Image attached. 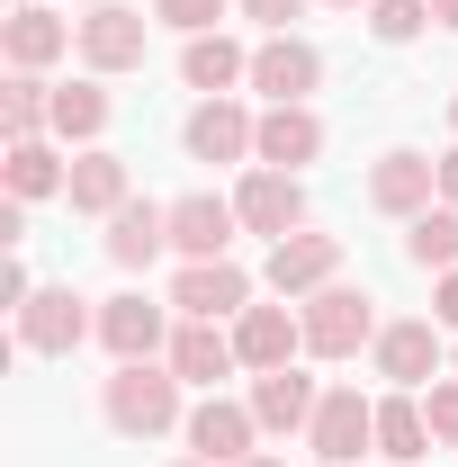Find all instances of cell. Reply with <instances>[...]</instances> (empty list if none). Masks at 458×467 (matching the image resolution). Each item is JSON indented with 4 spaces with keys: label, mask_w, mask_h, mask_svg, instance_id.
Returning <instances> with one entry per match:
<instances>
[{
    "label": "cell",
    "mask_w": 458,
    "mask_h": 467,
    "mask_svg": "<svg viewBox=\"0 0 458 467\" xmlns=\"http://www.w3.org/2000/svg\"><path fill=\"white\" fill-rule=\"evenodd\" d=\"M109 422L126 441H162L180 422V368H153V359H117L109 378Z\"/></svg>",
    "instance_id": "1"
},
{
    "label": "cell",
    "mask_w": 458,
    "mask_h": 467,
    "mask_svg": "<svg viewBox=\"0 0 458 467\" xmlns=\"http://www.w3.org/2000/svg\"><path fill=\"white\" fill-rule=\"evenodd\" d=\"M359 342H378V315L359 288H315L306 296V350L315 359H350Z\"/></svg>",
    "instance_id": "2"
},
{
    "label": "cell",
    "mask_w": 458,
    "mask_h": 467,
    "mask_svg": "<svg viewBox=\"0 0 458 467\" xmlns=\"http://www.w3.org/2000/svg\"><path fill=\"white\" fill-rule=\"evenodd\" d=\"M306 441H315L324 467H350L359 450H378V405H369L359 387H333V396L315 405V422H306Z\"/></svg>",
    "instance_id": "3"
},
{
    "label": "cell",
    "mask_w": 458,
    "mask_h": 467,
    "mask_svg": "<svg viewBox=\"0 0 458 467\" xmlns=\"http://www.w3.org/2000/svg\"><path fill=\"white\" fill-rule=\"evenodd\" d=\"M234 216H243L252 234H270V243L306 234V189H297V171H270V162H261V171L234 189Z\"/></svg>",
    "instance_id": "4"
},
{
    "label": "cell",
    "mask_w": 458,
    "mask_h": 467,
    "mask_svg": "<svg viewBox=\"0 0 458 467\" xmlns=\"http://www.w3.org/2000/svg\"><path fill=\"white\" fill-rule=\"evenodd\" d=\"M144 27H153L144 9L99 0V9L81 18V63H90V72H135V63H144Z\"/></svg>",
    "instance_id": "5"
},
{
    "label": "cell",
    "mask_w": 458,
    "mask_h": 467,
    "mask_svg": "<svg viewBox=\"0 0 458 467\" xmlns=\"http://www.w3.org/2000/svg\"><path fill=\"white\" fill-rule=\"evenodd\" d=\"M172 306L189 315V324H225V315L252 306V279H243L234 261H189V270H180V288H172Z\"/></svg>",
    "instance_id": "6"
},
{
    "label": "cell",
    "mask_w": 458,
    "mask_h": 467,
    "mask_svg": "<svg viewBox=\"0 0 458 467\" xmlns=\"http://www.w3.org/2000/svg\"><path fill=\"white\" fill-rule=\"evenodd\" d=\"M234 350H243V368H287V359L306 350V315H287V306H243V315H234Z\"/></svg>",
    "instance_id": "7"
},
{
    "label": "cell",
    "mask_w": 458,
    "mask_h": 467,
    "mask_svg": "<svg viewBox=\"0 0 458 467\" xmlns=\"http://www.w3.org/2000/svg\"><path fill=\"white\" fill-rule=\"evenodd\" d=\"M315 81H324V55H315L306 36H270V46L252 55V90H270V109H297Z\"/></svg>",
    "instance_id": "8"
},
{
    "label": "cell",
    "mask_w": 458,
    "mask_h": 467,
    "mask_svg": "<svg viewBox=\"0 0 458 467\" xmlns=\"http://www.w3.org/2000/svg\"><path fill=\"white\" fill-rule=\"evenodd\" d=\"M81 333H90V315H81V296H72V288H36L27 306H18V350H46V359H63Z\"/></svg>",
    "instance_id": "9"
},
{
    "label": "cell",
    "mask_w": 458,
    "mask_h": 467,
    "mask_svg": "<svg viewBox=\"0 0 458 467\" xmlns=\"http://www.w3.org/2000/svg\"><path fill=\"white\" fill-rule=\"evenodd\" d=\"M333 270H342V243H333V234H287V243H270V288L279 296L333 288Z\"/></svg>",
    "instance_id": "10"
},
{
    "label": "cell",
    "mask_w": 458,
    "mask_h": 467,
    "mask_svg": "<svg viewBox=\"0 0 458 467\" xmlns=\"http://www.w3.org/2000/svg\"><path fill=\"white\" fill-rule=\"evenodd\" d=\"M252 431H261V413H252V405H225V396H207V405L189 413V450H198L207 467L252 459Z\"/></svg>",
    "instance_id": "11"
},
{
    "label": "cell",
    "mask_w": 458,
    "mask_h": 467,
    "mask_svg": "<svg viewBox=\"0 0 458 467\" xmlns=\"http://www.w3.org/2000/svg\"><path fill=\"white\" fill-rule=\"evenodd\" d=\"M180 144H189V162H243V153L261 144V126L234 109V99H207V109L180 126Z\"/></svg>",
    "instance_id": "12"
},
{
    "label": "cell",
    "mask_w": 458,
    "mask_h": 467,
    "mask_svg": "<svg viewBox=\"0 0 458 467\" xmlns=\"http://www.w3.org/2000/svg\"><path fill=\"white\" fill-rule=\"evenodd\" d=\"M432 189H441V162H422V153H387V162L369 171V207H378V216H422Z\"/></svg>",
    "instance_id": "13"
},
{
    "label": "cell",
    "mask_w": 458,
    "mask_h": 467,
    "mask_svg": "<svg viewBox=\"0 0 458 467\" xmlns=\"http://www.w3.org/2000/svg\"><path fill=\"white\" fill-rule=\"evenodd\" d=\"M0 46H9V63H18V72H46L55 55H72V46H81V27H63L55 9H9V18H0Z\"/></svg>",
    "instance_id": "14"
},
{
    "label": "cell",
    "mask_w": 458,
    "mask_h": 467,
    "mask_svg": "<svg viewBox=\"0 0 458 467\" xmlns=\"http://www.w3.org/2000/svg\"><path fill=\"white\" fill-rule=\"evenodd\" d=\"M162 243H172V207H153V198H126L109 216V261L117 270H153Z\"/></svg>",
    "instance_id": "15"
},
{
    "label": "cell",
    "mask_w": 458,
    "mask_h": 467,
    "mask_svg": "<svg viewBox=\"0 0 458 467\" xmlns=\"http://www.w3.org/2000/svg\"><path fill=\"white\" fill-rule=\"evenodd\" d=\"M252 153H261L270 171H297V162H315V153H324V117L306 109V99H297V109H270V117H261V144H252Z\"/></svg>",
    "instance_id": "16"
},
{
    "label": "cell",
    "mask_w": 458,
    "mask_h": 467,
    "mask_svg": "<svg viewBox=\"0 0 458 467\" xmlns=\"http://www.w3.org/2000/svg\"><path fill=\"white\" fill-rule=\"evenodd\" d=\"M378 378L432 387V378H441V333H432V324H387V333H378Z\"/></svg>",
    "instance_id": "17"
},
{
    "label": "cell",
    "mask_w": 458,
    "mask_h": 467,
    "mask_svg": "<svg viewBox=\"0 0 458 467\" xmlns=\"http://www.w3.org/2000/svg\"><path fill=\"white\" fill-rule=\"evenodd\" d=\"M315 378H297V368H261L252 378V413H261V431H306L315 422Z\"/></svg>",
    "instance_id": "18"
},
{
    "label": "cell",
    "mask_w": 458,
    "mask_h": 467,
    "mask_svg": "<svg viewBox=\"0 0 458 467\" xmlns=\"http://www.w3.org/2000/svg\"><path fill=\"white\" fill-rule=\"evenodd\" d=\"M234 198H180L172 207V243L189 252V261H225V243H234Z\"/></svg>",
    "instance_id": "19"
},
{
    "label": "cell",
    "mask_w": 458,
    "mask_h": 467,
    "mask_svg": "<svg viewBox=\"0 0 458 467\" xmlns=\"http://www.w3.org/2000/svg\"><path fill=\"white\" fill-rule=\"evenodd\" d=\"M172 368H180V387H216V378L243 368V350H234V333H216V324H180L172 333Z\"/></svg>",
    "instance_id": "20"
},
{
    "label": "cell",
    "mask_w": 458,
    "mask_h": 467,
    "mask_svg": "<svg viewBox=\"0 0 458 467\" xmlns=\"http://www.w3.org/2000/svg\"><path fill=\"white\" fill-rule=\"evenodd\" d=\"M99 342H109L117 359H153V350H162V306H153V296H109V306H99Z\"/></svg>",
    "instance_id": "21"
},
{
    "label": "cell",
    "mask_w": 458,
    "mask_h": 467,
    "mask_svg": "<svg viewBox=\"0 0 458 467\" xmlns=\"http://www.w3.org/2000/svg\"><path fill=\"white\" fill-rule=\"evenodd\" d=\"M180 81H189V90H207V99H225L234 81H252V55H243L234 36H189V55H180Z\"/></svg>",
    "instance_id": "22"
},
{
    "label": "cell",
    "mask_w": 458,
    "mask_h": 467,
    "mask_svg": "<svg viewBox=\"0 0 458 467\" xmlns=\"http://www.w3.org/2000/svg\"><path fill=\"white\" fill-rule=\"evenodd\" d=\"M63 198H72V216H117V207H126V162H117V153H81Z\"/></svg>",
    "instance_id": "23"
},
{
    "label": "cell",
    "mask_w": 458,
    "mask_h": 467,
    "mask_svg": "<svg viewBox=\"0 0 458 467\" xmlns=\"http://www.w3.org/2000/svg\"><path fill=\"white\" fill-rule=\"evenodd\" d=\"M422 450H432V422H422V405H413V396H378V459L413 467Z\"/></svg>",
    "instance_id": "24"
},
{
    "label": "cell",
    "mask_w": 458,
    "mask_h": 467,
    "mask_svg": "<svg viewBox=\"0 0 458 467\" xmlns=\"http://www.w3.org/2000/svg\"><path fill=\"white\" fill-rule=\"evenodd\" d=\"M55 189H72V171L55 162V144H46V135L9 144V198H55Z\"/></svg>",
    "instance_id": "25"
},
{
    "label": "cell",
    "mask_w": 458,
    "mask_h": 467,
    "mask_svg": "<svg viewBox=\"0 0 458 467\" xmlns=\"http://www.w3.org/2000/svg\"><path fill=\"white\" fill-rule=\"evenodd\" d=\"M0 126H9V144H27L36 126H55V90H46L36 72H9V90H0Z\"/></svg>",
    "instance_id": "26"
},
{
    "label": "cell",
    "mask_w": 458,
    "mask_h": 467,
    "mask_svg": "<svg viewBox=\"0 0 458 467\" xmlns=\"http://www.w3.org/2000/svg\"><path fill=\"white\" fill-rule=\"evenodd\" d=\"M99 126H109V90H99V81H63V90H55V135L90 144Z\"/></svg>",
    "instance_id": "27"
},
{
    "label": "cell",
    "mask_w": 458,
    "mask_h": 467,
    "mask_svg": "<svg viewBox=\"0 0 458 467\" xmlns=\"http://www.w3.org/2000/svg\"><path fill=\"white\" fill-rule=\"evenodd\" d=\"M404 252H413L422 270H458V207H422L413 234H404Z\"/></svg>",
    "instance_id": "28"
},
{
    "label": "cell",
    "mask_w": 458,
    "mask_h": 467,
    "mask_svg": "<svg viewBox=\"0 0 458 467\" xmlns=\"http://www.w3.org/2000/svg\"><path fill=\"white\" fill-rule=\"evenodd\" d=\"M369 27H378L387 46H413V36L432 27V0H369Z\"/></svg>",
    "instance_id": "29"
},
{
    "label": "cell",
    "mask_w": 458,
    "mask_h": 467,
    "mask_svg": "<svg viewBox=\"0 0 458 467\" xmlns=\"http://www.w3.org/2000/svg\"><path fill=\"white\" fill-rule=\"evenodd\" d=\"M153 18H162V27H180V36H216L225 0H153Z\"/></svg>",
    "instance_id": "30"
},
{
    "label": "cell",
    "mask_w": 458,
    "mask_h": 467,
    "mask_svg": "<svg viewBox=\"0 0 458 467\" xmlns=\"http://www.w3.org/2000/svg\"><path fill=\"white\" fill-rule=\"evenodd\" d=\"M422 422H432V441H450V450H458V378H432V396H422Z\"/></svg>",
    "instance_id": "31"
},
{
    "label": "cell",
    "mask_w": 458,
    "mask_h": 467,
    "mask_svg": "<svg viewBox=\"0 0 458 467\" xmlns=\"http://www.w3.org/2000/svg\"><path fill=\"white\" fill-rule=\"evenodd\" d=\"M297 9H306V0H243V18H261L270 36H287V18H297Z\"/></svg>",
    "instance_id": "32"
},
{
    "label": "cell",
    "mask_w": 458,
    "mask_h": 467,
    "mask_svg": "<svg viewBox=\"0 0 458 467\" xmlns=\"http://www.w3.org/2000/svg\"><path fill=\"white\" fill-rule=\"evenodd\" d=\"M432 315H441V324H458V270H441V288H432Z\"/></svg>",
    "instance_id": "33"
},
{
    "label": "cell",
    "mask_w": 458,
    "mask_h": 467,
    "mask_svg": "<svg viewBox=\"0 0 458 467\" xmlns=\"http://www.w3.org/2000/svg\"><path fill=\"white\" fill-rule=\"evenodd\" d=\"M441 198L458 207V153H441Z\"/></svg>",
    "instance_id": "34"
},
{
    "label": "cell",
    "mask_w": 458,
    "mask_h": 467,
    "mask_svg": "<svg viewBox=\"0 0 458 467\" xmlns=\"http://www.w3.org/2000/svg\"><path fill=\"white\" fill-rule=\"evenodd\" d=\"M432 18H441V27H458V0H432Z\"/></svg>",
    "instance_id": "35"
},
{
    "label": "cell",
    "mask_w": 458,
    "mask_h": 467,
    "mask_svg": "<svg viewBox=\"0 0 458 467\" xmlns=\"http://www.w3.org/2000/svg\"><path fill=\"white\" fill-rule=\"evenodd\" d=\"M234 467H279V459H261V450H252V459H234Z\"/></svg>",
    "instance_id": "36"
},
{
    "label": "cell",
    "mask_w": 458,
    "mask_h": 467,
    "mask_svg": "<svg viewBox=\"0 0 458 467\" xmlns=\"http://www.w3.org/2000/svg\"><path fill=\"white\" fill-rule=\"evenodd\" d=\"M9 9H36V0H9Z\"/></svg>",
    "instance_id": "37"
},
{
    "label": "cell",
    "mask_w": 458,
    "mask_h": 467,
    "mask_svg": "<svg viewBox=\"0 0 458 467\" xmlns=\"http://www.w3.org/2000/svg\"><path fill=\"white\" fill-rule=\"evenodd\" d=\"M333 9H359V0H333Z\"/></svg>",
    "instance_id": "38"
},
{
    "label": "cell",
    "mask_w": 458,
    "mask_h": 467,
    "mask_svg": "<svg viewBox=\"0 0 458 467\" xmlns=\"http://www.w3.org/2000/svg\"><path fill=\"white\" fill-rule=\"evenodd\" d=\"M180 467H207V459H180Z\"/></svg>",
    "instance_id": "39"
},
{
    "label": "cell",
    "mask_w": 458,
    "mask_h": 467,
    "mask_svg": "<svg viewBox=\"0 0 458 467\" xmlns=\"http://www.w3.org/2000/svg\"><path fill=\"white\" fill-rule=\"evenodd\" d=\"M450 126H458V99H450Z\"/></svg>",
    "instance_id": "40"
},
{
    "label": "cell",
    "mask_w": 458,
    "mask_h": 467,
    "mask_svg": "<svg viewBox=\"0 0 458 467\" xmlns=\"http://www.w3.org/2000/svg\"><path fill=\"white\" fill-rule=\"evenodd\" d=\"M315 467H324V459H315Z\"/></svg>",
    "instance_id": "41"
}]
</instances>
